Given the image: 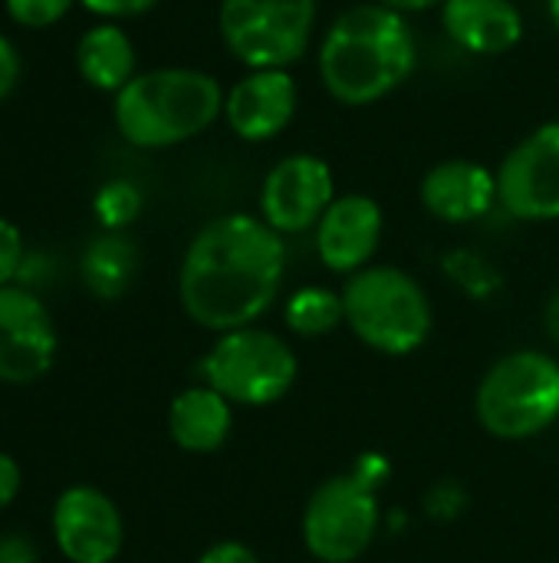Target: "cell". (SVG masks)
I'll list each match as a JSON object with an SVG mask.
<instances>
[{"mask_svg": "<svg viewBox=\"0 0 559 563\" xmlns=\"http://www.w3.org/2000/svg\"><path fill=\"white\" fill-rule=\"evenodd\" d=\"M283 271V238L264 218H214L185 251L178 274L181 307L214 333L244 330L277 300Z\"/></svg>", "mask_w": 559, "mask_h": 563, "instance_id": "cell-1", "label": "cell"}, {"mask_svg": "<svg viewBox=\"0 0 559 563\" xmlns=\"http://www.w3.org/2000/svg\"><path fill=\"white\" fill-rule=\"evenodd\" d=\"M418 66V40L405 13L359 3L339 13L320 43V79L343 106H372L392 96Z\"/></svg>", "mask_w": 559, "mask_h": 563, "instance_id": "cell-2", "label": "cell"}, {"mask_svg": "<svg viewBox=\"0 0 559 563\" xmlns=\"http://www.w3.org/2000/svg\"><path fill=\"white\" fill-rule=\"evenodd\" d=\"M224 112V89L214 76L188 66L135 73L115 92V129L135 148L181 145Z\"/></svg>", "mask_w": 559, "mask_h": 563, "instance_id": "cell-3", "label": "cell"}, {"mask_svg": "<svg viewBox=\"0 0 559 563\" xmlns=\"http://www.w3.org/2000/svg\"><path fill=\"white\" fill-rule=\"evenodd\" d=\"M346 323L353 333L389 356L418 350L432 330V307L418 280L399 267H362L343 290Z\"/></svg>", "mask_w": 559, "mask_h": 563, "instance_id": "cell-4", "label": "cell"}, {"mask_svg": "<svg viewBox=\"0 0 559 563\" xmlns=\"http://www.w3.org/2000/svg\"><path fill=\"white\" fill-rule=\"evenodd\" d=\"M559 416V363L521 350L497 360L478 386V419L494 439L521 442L550 429Z\"/></svg>", "mask_w": 559, "mask_h": 563, "instance_id": "cell-5", "label": "cell"}, {"mask_svg": "<svg viewBox=\"0 0 559 563\" xmlns=\"http://www.w3.org/2000/svg\"><path fill=\"white\" fill-rule=\"evenodd\" d=\"M316 10V0H221L217 30L247 69H287L310 49Z\"/></svg>", "mask_w": 559, "mask_h": 563, "instance_id": "cell-6", "label": "cell"}, {"mask_svg": "<svg viewBox=\"0 0 559 563\" xmlns=\"http://www.w3.org/2000/svg\"><path fill=\"white\" fill-rule=\"evenodd\" d=\"M211 389L237 406H270L283 399L297 379L293 350L267 330H231L211 346L201 363Z\"/></svg>", "mask_w": 559, "mask_h": 563, "instance_id": "cell-7", "label": "cell"}, {"mask_svg": "<svg viewBox=\"0 0 559 563\" xmlns=\"http://www.w3.org/2000/svg\"><path fill=\"white\" fill-rule=\"evenodd\" d=\"M379 528L376 488L353 475H336L320 485L303 515V541L323 563H353L362 558Z\"/></svg>", "mask_w": 559, "mask_h": 563, "instance_id": "cell-8", "label": "cell"}, {"mask_svg": "<svg viewBox=\"0 0 559 563\" xmlns=\"http://www.w3.org/2000/svg\"><path fill=\"white\" fill-rule=\"evenodd\" d=\"M497 201L521 221L559 218V122L521 139L497 168Z\"/></svg>", "mask_w": 559, "mask_h": 563, "instance_id": "cell-9", "label": "cell"}, {"mask_svg": "<svg viewBox=\"0 0 559 563\" xmlns=\"http://www.w3.org/2000/svg\"><path fill=\"white\" fill-rule=\"evenodd\" d=\"M56 327L46 303L26 287H0V383L30 386L56 363Z\"/></svg>", "mask_w": 559, "mask_h": 563, "instance_id": "cell-10", "label": "cell"}, {"mask_svg": "<svg viewBox=\"0 0 559 563\" xmlns=\"http://www.w3.org/2000/svg\"><path fill=\"white\" fill-rule=\"evenodd\" d=\"M336 201L333 168L310 152L280 158L260 188L264 221L280 234H300L320 224L326 208Z\"/></svg>", "mask_w": 559, "mask_h": 563, "instance_id": "cell-11", "label": "cell"}, {"mask_svg": "<svg viewBox=\"0 0 559 563\" xmlns=\"http://www.w3.org/2000/svg\"><path fill=\"white\" fill-rule=\"evenodd\" d=\"M53 541L69 563H112L122 554L125 525L109 495L92 485L66 488L53 505Z\"/></svg>", "mask_w": 559, "mask_h": 563, "instance_id": "cell-12", "label": "cell"}, {"mask_svg": "<svg viewBox=\"0 0 559 563\" xmlns=\"http://www.w3.org/2000/svg\"><path fill=\"white\" fill-rule=\"evenodd\" d=\"M224 115L237 139H277L297 115V82L287 69H250L224 96Z\"/></svg>", "mask_w": 559, "mask_h": 563, "instance_id": "cell-13", "label": "cell"}, {"mask_svg": "<svg viewBox=\"0 0 559 563\" xmlns=\"http://www.w3.org/2000/svg\"><path fill=\"white\" fill-rule=\"evenodd\" d=\"M382 241V208L369 195L336 198L316 224L320 261L336 274L362 271Z\"/></svg>", "mask_w": 559, "mask_h": 563, "instance_id": "cell-14", "label": "cell"}, {"mask_svg": "<svg viewBox=\"0 0 559 563\" xmlns=\"http://www.w3.org/2000/svg\"><path fill=\"white\" fill-rule=\"evenodd\" d=\"M494 201H497V175H491L484 165L468 158L438 162L422 178V205L448 224L478 221L494 208Z\"/></svg>", "mask_w": 559, "mask_h": 563, "instance_id": "cell-15", "label": "cell"}, {"mask_svg": "<svg viewBox=\"0 0 559 563\" xmlns=\"http://www.w3.org/2000/svg\"><path fill=\"white\" fill-rule=\"evenodd\" d=\"M441 23L474 56H501L524 40V16L514 0H445Z\"/></svg>", "mask_w": 559, "mask_h": 563, "instance_id": "cell-16", "label": "cell"}, {"mask_svg": "<svg viewBox=\"0 0 559 563\" xmlns=\"http://www.w3.org/2000/svg\"><path fill=\"white\" fill-rule=\"evenodd\" d=\"M231 402L211 386H191L168 409V432L185 452H214L231 435Z\"/></svg>", "mask_w": 559, "mask_h": 563, "instance_id": "cell-17", "label": "cell"}, {"mask_svg": "<svg viewBox=\"0 0 559 563\" xmlns=\"http://www.w3.org/2000/svg\"><path fill=\"white\" fill-rule=\"evenodd\" d=\"M76 66L89 86L119 92L135 76V46L122 26L99 23L82 33L76 46Z\"/></svg>", "mask_w": 559, "mask_h": 563, "instance_id": "cell-18", "label": "cell"}, {"mask_svg": "<svg viewBox=\"0 0 559 563\" xmlns=\"http://www.w3.org/2000/svg\"><path fill=\"white\" fill-rule=\"evenodd\" d=\"M135 264H138L135 244L119 231H105L82 254V284L89 287L92 297L115 300L128 290L135 277Z\"/></svg>", "mask_w": 559, "mask_h": 563, "instance_id": "cell-19", "label": "cell"}, {"mask_svg": "<svg viewBox=\"0 0 559 563\" xmlns=\"http://www.w3.org/2000/svg\"><path fill=\"white\" fill-rule=\"evenodd\" d=\"M346 320L343 294L326 287H303L287 303V323L300 336H326Z\"/></svg>", "mask_w": 559, "mask_h": 563, "instance_id": "cell-20", "label": "cell"}, {"mask_svg": "<svg viewBox=\"0 0 559 563\" xmlns=\"http://www.w3.org/2000/svg\"><path fill=\"white\" fill-rule=\"evenodd\" d=\"M138 211H142V195L128 181H109L96 195V218L109 231H122L128 221H135Z\"/></svg>", "mask_w": 559, "mask_h": 563, "instance_id": "cell-21", "label": "cell"}, {"mask_svg": "<svg viewBox=\"0 0 559 563\" xmlns=\"http://www.w3.org/2000/svg\"><path fill=\"white\" fill-rule=\"evenodd\" d=\"M72 0H7V13L10 20H16L20 26L40 30V26H53L56 20H63L69 13Z\"/></svg>", "mask_w": 559, "mask_h": 563, "instance_id": "cell-22", "label": "cell"}, {"mask_svg": "<svg viewBox=\"0 0 559 563\" xmlns=\"http://www.w3.org/2000/svg\"><path fill=\"white\" fill-rule=\"evenodd\" d=\"M20 267H23V238L13 221L0 218V287H10Z\"/></svg>", "mask_w": 559, "mask_h": 563, "instance_id": "cell-23", "label": "cell"}, {"mask_svg": "<svg viewBox=\"0 0 559 563\" xmlns=\"http://www.w3.org/2000/svg\"><path fill=\"white\" fill-rule=\"evenodd\" d=\"M79 3H82L86 10L99 13V16L119 20V16H138V13L152 10L158 0H79Z\"/></svg>", "mask_w": 559, "mask_h": 563, "instance_id": "cell-24", "label": "cell"}, {"mask_svg": "<svg viewBox=\"0 0 559 563\" xmlns=\"http://www.w3.org/2000/svg\"><path fill=\"white\" fill-rule=\"evenodd\" d=\"M20 482H23V475H20L16 459H13V455H7V452H0V511H3V508H10V505L16 501V495H20Z\"/></svg>", "mask_w": 559, "mask_h": 563, "instance_id": "cell-25", "label": "cell"}, {"mask_svg": "<svg viewBox=\"0 0 559 563\" xmlns=\"http://www.w3.org/2000/svg\"><path fill=\"white\" fill-rule=\"evenodd\" d=\"M20 79V56L13 49V43L7 36H0V102L13 92Z\"/></svg>", "mask_w": 559, "mask_h": 563, "instance_id": "cell-26", "label": "cell"}, {"mask_svg": "<svg viewBox=\"0 0 559 563\" xmlns=\"http://www.w3.org/2000/svg\"><path fill=\"white\" fill-rule=\"evenodd\" d=\"M198 563H260V561H257V554H254L250 548H244V544H237V541H221V544L208 548Z\"/></svg>", "mask_w": 559, "mask_h": 563, "instance_id": "cell-27", "label": "cell"}, {"mask_svg": "<svg viewBox=\"0 0 559 563\" xmlns=\"http://www.w3.org/2000/svg\"><path fill=\"white\" fill-rule=\"evenodd\" d=\"M0 563H40V558H36V548L30 538L10 534L0 541Z\"/></svg>", "mask_w": 559, "mask_h": 563, "instance_id": "cell-28", "label": "cell"}, {"mask_svg": "<svg viewBox=\"0 0 559 563\" xmlns=\"http://www.w3.org/2000/svg\"><path fill=\"white\" fill-rule=\"evenodd\" d=\"M389 10H399V13H418V10H428V7H438L445 0H376Z\"/></svg>", "mask_w": 559, "mask_h": 563, "instance_id": "cell-29", "label": "cell"}, {"mask_svg": "<svg viewBox=\"0 0 559 563\" xmlns=\"http://www.w3.org/2000/svg\"><path fill=\"white\" fill-rule=\"evenodd\" d=\"M544 323H547V333H550V340H557L559 343V290L554 294V297H550V303H547Z\"/></svg>", "mask_w": 559, "mask_h": 563, "instance_id": "cell-30", "label": "cell"}, {"mask_svg": "<svg viewBox=\"0 0 559 563\" xmlns=\"http://www.w3.org/2000/svg\"><path fill=\"white\" fill-rule=\"evenodd\" d=\"M547 10H550V20H554V26H557L559 33V0H547Z\"/></svg>", "mask_w": 559, "mask_h": 563, "instance_id": "cell-31", "label": "cell"}]
</instances>
